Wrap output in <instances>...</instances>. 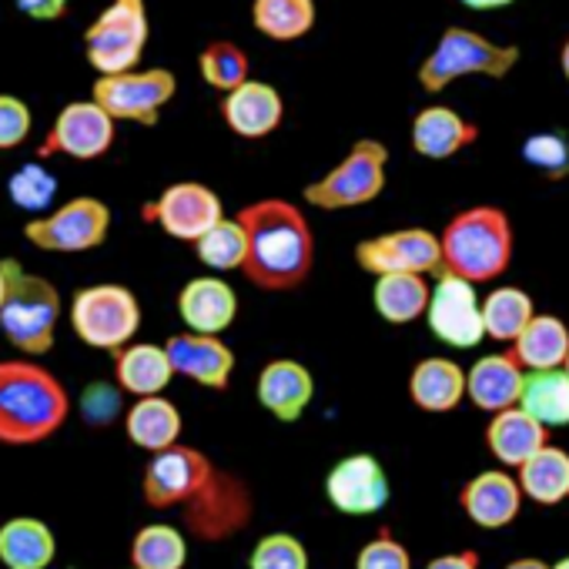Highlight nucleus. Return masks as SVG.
<instances>
[{
    "label": "nucleus",
    "mask_w": 569,
    "mask_h": 569,
    "mask_svg": "<svg viewBox=\"0 0 569 569\" xmlns=\"http://www.w3.org/2000/svg\"><path fill=\"white\" fill-rule=\"evenodd\" d=\"M198 71H201V81L208 88L228 94V91H234V88H241L248 81L251 61H248L241 44H234V41H211L198 54Z\"/></svg>",
    "instance_id": "4c0bfd02"
},
{
    "label": "nucleus",
    "mask_w": 569,
    "mask_h": 569,
    "mask_svg": "<svg viewBox=\"0 0 569 569\" xmlns=\"http://www.w3.org/2000/svg\"><path fill=\"white\" fill-rule=\"evenodd\" d=\"M184 419L181 409L168 396H144L124 409V436L148 456L174 449L181 442Z\"/></svg>",
    "instance_id": "393cba45"
},
{
    "label": "nucleus",
    "mask_w": 569,
    "mask_h": 569,
    "mask_svg": "<svg viewBox=\"0 0 569 569\" xmlns=\"http://www.w3.org/2000/svg\"><path fill=\"white\" fill-rule=\"evenodd\" d=\"M118 121L98 101H71L51 121L38 154L48 158H71V161H98L114 148Z\"/></svg>",
    "instance_id": "ddd939ff"
},
{
    "label": "nucleus",
    "mask_w": 569,
    "mask_h": 569,
    "mask_svg": "<svg viewBox=\"0 0 569 569\" xmlns=\"http://www.w3.org/2000/svg\"><path fill=\"white\" fill-rule=\"evenodd\" d=\"M178 91V78L168 68L104 74L91 84V101H98L114 121H134L141 128H154L161 111L171 104Z\"/></svg>",
    "instance_id": "9b49d317"
},
{
    "label": "nucleus",
    "mask_w": 569,
    "mask_h": 569,
    "mask_svg": "<svg viewBox=\"0 0 569 569\" xmlns=\"http://www.w3.org/2000/svg\"><path fill=\"white\" fill-rule=\"evenodd\" d=\"M71 329L94 352H121L141 332V302L121 281L84 284L71 299Z\"/></svg>",
    "instance_id": "0eeeda50"
},
{
    "label": "nucleus",
    "mask_w": 569,
    "mask_h": 569,
    "mask_svg": "<svg viewBox=\"0 0 569 569\" xmlns=\"http://www.w3.org/2000/svg\"><path fill=\"white\" fill-rule=\"evenodd\" d=\"M128 569H138V566H128Z\"/></svg>",
    "instance_id": "864d4df0"
},
{
    "label": "nucleus",
    "mask_w": 569,
    "mask_h": 569,
    "mask_svg": "<svg viewBox=\"0 0 569 569\" xmlns=\"http://www.w3.org/2000/svg\"><path fill=\"white\" fill-rule=\"evenodd\" d=\"M482 559L476 549H459V552H446V556H436L426 569H479Z\"/></svg>",
    "instance_id": "a18cd8bd"
},
{
    "label": "nucleus",
    "mask_w": 569,
    "mask_h": 569,
    "mask_svg": "<svg viewBox=\"0 0 569 569\" xmlns=\"http://www.w3.org/2000/svg\"><path fill=\"white\" fill-rule=\"evenodd\" d=\"M426 326L429 332L459 352L476 349L486 339V326H482V299L476 292V284L439 271L432 281V299H429V312H426Z\"/></svg>",
    "instance_id": "f8f14e48"
},
{
    "label": "nucleus",
    "mask_w": 569,
    "mask_h": 569,
    "mask_svg": "<svg viewBox=\"0 0 569 569\" xmlns=\"http://www.w3.org/2000/svg\"><path fill=\"white\" fill-rule=\"evenodd\" d=\"M479 141V128L446 104H429L412 121V148L426 161H449Z\"/></svg>",
    "instance_id": "5701e85b"
},
{
    "label": "nucleus",
    "mask_w": 569,
    "mask_h": 569,
    "mask_svg": "<svg viewBox=\"0 0 569 569\" xmlns=\"http://www.w3.org/2000/svg\"><path fill=\"white\" fill-rule=\"evenodd\" d=\"M111 208L94 194H78L41 218L24 221V241L48 254H84L108 241Z\"/></svg>",
    "instance_id": "9d476101"
},
{
    "label": "nucleus",
    "mask_w": 569,
    "mask_h": 569,
    "mask_svg": "<svg viewBox=\"0 0 569 569\" xmlns=\"http://www.w3.org/2000/svg\"><path fill=\"white\" fill-rule=\"evenodd\" d=\"M8 198L18 211H24L28 218H41L54 208L58 198V178L48 164L41 161H28L21 164L11 178H8Z\"/></svg>",
    "instance_id": "c9c22d12"
},
{
    "label": "nucleus",
    "mask_w": 569,
    "mask_h": 569,
    "mask_svg": "<svg viewBox=\"0 0 569 569\" xmlns=\"http://www.w3.org/2000/svg\"><path fill=\"white\" fill-rule=\"evenodd\" d=\"M244 228L241 274L261 292H292L316 268V231L284 198H258L234 214Z\"/></svg>",
    "instance_id": "f03ea898"
},
{
    "label": "nucleus",
    "mask_w": 569,
    "mask_h": 569,
    "mask_svg": "<svg viewBox=\"0 0 569 569\" xmlns=\"http://www.w3.org/2000/svg\"><path fill=\"white\" fill-rule=\"evenodd\" d=\"M254 396L278 422H299L316 399V376L299 359H271L254 379Z\"/></svg>",
    "instance_id": "6ab92c4d"
},
{
    "label": "nucleus",
    "mask_w": 569,
    "mask_h": 569,
    "mask_svg": "<svg viewBox=\"0 0 569 569\" xmlns=\"http://www.w3.org/2000/svg\"><path fill=\"white\" fill-rule=\"evenodd\" d=\"M522 386H526V369L509 349L489 352L466 369V399L489 416L519 406Z\"/></svg>",
    "instance_id": "4be33fe9"
},
{
    "label": "nucleus",
    "mask_w": 569,
    "mask_h": 569,
    "mask_svg": "<svg viewBox=\"0 0 569 569\" xmlns=\"http://www.w3.org/2000/svg\"><path fill=\"white\" fill-rule=\"evenodd\" d=\"M251 24L268 41H299L316 28V0H251Z\"/></svg>",
    "instance_id": "72a5a7b5"
},
{
    "label": "nucleus",
    "mask_w": 569,
    "mask_h": 569,
    "mask_svg": "<svg viewBox=\"0 0 569 569\" xmlns=\"http://www.w3.org/2000/svg\"><path fill=\"white\" fill-rule=\"evenodd\" d=\"M459 4L469 8V11H499V8L516 4V0H459Z\"/></svg>",
    "instance_id": "de8ad7c7"
},
{
    "label": "nucleus",
    "mask_w": 569,
    "mask_h": 569,
    "mask_svg": "<svg viewBox=\"0 0 569 569\" xmlns=\"http://www.w3.org/2000/svg\"><path fill=\"white\" fill-rule=\"evenodd\" d=\"M562 369H566V376H569V359H566V366H562Z\"/></svg>",
    "instance_id": "603ef678"
},
{
    "label": "nucleus",
    "mask_w": 569,
    "mask_h": 569,
    "mask_svg": "<svg viewBox=\"0 0 569 569\" xmlns=\"http://www.w3.org/2000/svg\"><path fill=\"white\" fill-rule=\"evenodd\" d=\"M131 566L138 569H184L188 566V539L171 522L141 526L131 539Z\"/></svg>",
    "instance_id": "f704fd0d"
},
{
    "label": "nucleus",
    "mask_w": 569,
    "mask_h": 569,
    "mask_svg": "<svg viewBox=\"0 0 569 569\" xmlns=\"http://www.w3.org/2000/svg\"><path fill=\"white\" fill-rule=\"evenodd\" d=\"M486 446H489V452L496 456L499 466L519 469L539 449L549 446V429L542 422H536L526 409L512 406V409H502V412H496L489 419V426H486Z\"/></svg>",
    "instance_id": "a878e982"
},
{
    "label": "nucleus",
    "mask_w": 569,
    "mask_h": 569,
    "mask_svg": "<svg viewBox=\"0 0 569 569\" xmlns=\"http://www.w3.org/2000/svg\"><path fill=\"white\" fill-rule=\"evenodd\" d=\"M502 569H552V562H542V559H536V556H522V559L506 562Z\"/></svg>",
    "instance_id": "09e8293b"
},
{
    "label": "nucleus",
    "mask_w": 569,
    "mask_h": 569,
    "mask_svg": "<svg viewBox=\"0 0 569 569\" xmlns=\"http://www.w3.org/2000/svg\"><path fill=\"white\" fill-rule=\"evenodd\" d=\"M141 218L158 224L168 238L194 244L201 234H208L224 218V204H221L218 191H211L208 184L178 181V184H168L154 201H148Z\"/></svg>",
    "instance_id": "2eb2a0df"
},
{
    "label": "nucleus",
    "mask_w": 569,
    "mask_h": 569,
    "mask_svg": "<svg viewBox=\"0 0 569 569\" xmlns=\"http://www.w3.org/2000/svg\"><path fill=\"white\" fill-rule=\"evenodd\" d=\"M432 299L429 274H379L372 284V309L389 326H412L426 319Z\"/></svg>",
    "instance_id": "c85d7f7f"
},
{
    "label": "nucleus",
    "mask_w": 569,
    "mask_h": 569,
    "mask_svg": "<svg viewBox=\"0 0 569 569\" xmlns=\"http://www.w3.org/2000/svg\"><path fill=\"white\" fill-rule=\"evenodd\" d=\"M559 68H562V74H566V81H569V38L562 41V51H559Z\"/></svg>",
    "instance_id": "8fccbe9b"
},
{
    "label": "nucleus",
    "mask_w": 569,
    "mask_h": 569,
    "mask_svg": "<svg viewBox=\"0 0 569 569\" xmlns=\"http://www.w3.org/2000/svg\"><path fill=\"white\" fill-rule=\"evenodd\" d=\"M61 316H64V302L58 284L18 264L8 302L0 309V336L24 359H44L58 342Z\"/></svg>",
    "instance_id": "39448f33"
},
{
    "label": "nucleus",
    "mask_w": 569,
    "mask_h": 569,
    "mask_svg": "<svg viewBox=\"0 0 569 569\" xmlns=\"http://www.w3.org/2000/svg\"><path fill=\"white\" fill-rule=\"evenodd\" d=\"M522 158L532 171L546 174L549 181H562L569 178V138L556 134V131H539L529 134L522 144Z\"/></svg>",
    "instance_id": "ea45409f"
},
{
    "label": "nucleus",
    "mask_w": 569,
    "mask_h": 569,
    "mask_svg": "<svg viewBox=\"0 0 569 569\" xmlns=\"http://www.w3.org/2000/svg\"><path fill=\"white\" fill-rule=\"evenodd\" d=\"M519 48L496 44L472 28H446L436 48L419 64V88L426 94H442L449 84L462 78L502 81L519 64Z\"/></svg>",
    "instance_id": "423d86ee"
},
{
    "label": "nucleus",
    "mask_w": 569,
    "mask_h": 569,
    "mask_svg": "<svg viewBox=\"0 0 569 569\" xmlns=\"http://www.w3.org/2000/svg\"><path fill=\"white\" fill-rule=\"evenodd\" d=\"M221 118L231 134H238L244 141H261L281 128L284 101H281L278 88L248 78L241 88H234L221 98Z\"/></svg>",
    "instance_id": "412c9836"
},
{
    "label": "nucleus",
    "mask_w": 569,
    "mask_h": 569,
    "mask_svg": "<svg viewBox=\"0 0 569 569\" xmlns=\"http://www.w3.org/2000/svg\"><path fill=\"white\" fill-rule=\"evenodd\" d=\"M536 316L539 312H536L532 296L526 289H519V284H496V289L486 292V299H482L486 339L496 346H512Z\"/></svg>",
    "instance_id": "7c9ffc66"
},
{
    "label": "nucleus",
    "mask_w": 569,
    "mask_h": 569,
    "mask_svg": "<svg viewBox=\"0 0 569 569\" xmlns=\"http://www.w3.org/2000/svg\"><path fill=\"white\" fill-rule=\"evenodd\" d=\"M442 271L459 274L472 284L496 281L509 271L516 251V231L502 208L472 204L449 218L439 231Z\"/></svg>",
    "instance_id": "20e7f679"
},
{
    "label": "nucleus",
    "mask_w": 569,
    "mask_h": 569,
    "mask_svg": "<svg viewBox=\"0 0 569 569\" xmlns=\"http://www.w3.org/2000/svg\"><path fill=\"white\" fill-rule=\"evenodd\" d=\"M68 386L38 359H0V446L31 449L71 419Z\"/></svg>",
    "instance_id": "7ed1b4c3"
},
{
    "label": "nucleus",
    "mask_w": 569,
    "mask_h": 569,
    "mask_svg": "<svg viewBox=\"0 0 569 569\" xmlns=\"http://www.w3.org/2000/svg\"><path fill=\"white\" fill-rule=\"evenodd\" d=\"M356 261L372 278L379 274H439L442 271V244L429 228H396L356 244Z\"/></svg>",
    "instance_id": "4468645a"
},
{
    "label": "nucleus",
    "mask_w": 569,
    "mask_h": 569,
    "mask_svg": "<svg viewBox=\"0 0 569 569\" xmlns=\"http://www.w3.org/2000/svg\"><path fill=\"white\" fill-rule=\"evenodd\" d=\"M148 34V0H111L84 31V58L98 78L138 71Z\"/></svg>",
    "instance_id": "1a4fd4ad"
},
{
    "label": "nucleus",
    "mask_w": 569,
    "mask_h": 569,
    "mask_svg": "<svg viewBox=\"0 0 569 569\" xmlns=\"http://www.w3.org/2000/svg\"><path fill=\"white\" fill-rule=\"evenodd\" d=\"M174 366L164 346L154 342H131L121 352H114V382L124 396L144 399V396H164V389L174 379Z\"/></svg>",
    "instance_id": "bb28decb"
},
{
    "label": "nucleus",
    "mask_w": 569,
    "mask_h": 569,
    "mask_svg": "<svg viewBox=\"0 0 569 569\" xmlns=\"http://www.w3.org/2000/svg\"><path fill=\"white\" fill-rule=\"evenodd\" d=\"M178 319L188 332L224 336L238 319V292L221 274H198L181 284L174 299Z\"/></svg>",
    "instance_id": "f3484780"
},
{
    "label": "nucleus",
    "mask_w": 569,
    "mask_h": 569,
    "mask_svg": "<svg viewBox=\"0 0 569 569\" xmlns=\"http://www.w3.org/2000/svg\"><path fill=\"white\" fill-rule=\"evenodd\" d=\"M509 352L519 359L526 372H549L562 369L569 359V326L559 316L539 312L522 336L509 346Z\"/></svg>",
    "instance_id": "c756f323"
},
{
    "label": "nucleus",
    "mask_w": 569,
    "mask_h": 569,
    "mask_svg": "<svg viewBox=\"0 0 569 569\" xmlns=\"http://www.w3.org/2000/svg\"><path fill=\"white\" fill-rule=\"evenodd\" d=\"M522 486L512 472L506 469H486L479 476H472L462 492H459V506L466 512V519L479 529H502L512 526L516 516L522 512Z\"/></svg>",
    "instance_id": "aec40b11"
},
{
    "label": "nucleus",
    "mask_w": 569,
    "mask_h": 569,
    "mask_svg": "<svg viewBox=\"0 0 569 569\" xmlns=\"http://www.w3.org/2000/svg\"><path fill=\"white\" fill-rule=\"evenodd\" d=\"M386 178H389V148L376 138H362L332 171L306 184L302 198L306 204L322 211H349L376 201L386 191Z\"/></svg>",
    "instance_id": "6e6552de"
},
{
    "label": "nucleus",
    "mask_w": 569,
    "mask_h": 569,
    "mask_svg": "<svg viewBox=\"0 0 569 569\" xmlns=\"http://www.w3.org/2000/svg\"><path fill=\"white\" fill-rule=\"evenodd\" d=\"M121 386L118 382H88L81 389V399H78V412L81 419L91 426V429H104L111 426L114 419H124V409H121Z\"/></svg>",
    "instance_id": "a19ab883"
},
{
    "label": "nucleus",
    "mask_w": 569,
    "mask_h": 569,
    "mask_svg": "<svg viewBox=\"0 0 569 569\" xmlns=\"http://www.w3.org/2000/svg\"><path fill=\"white\" fill-rule=\"evenodd\" d=\"M409 399L422 412H452L466 399V369L446 356H426L409 376Z\"/></svg>",
    "instance_id": "cd10ccee"
},
{
    "label": "nucleus",
    "mask_w": 569,
    "mask_h": 569,
    "mask_svg": "<svg viewBox=\"0 0 569 569\" xmlns=\"http://www.w3.org/2000/svg\"><path fill=\"white\" fill-rule=\"evenodd\" d=\"M194 254L211 274L241 271V264H244V228H241V221L224 214L208 234H201L194 241Z\"/></svg>",
    "instance_id": "e433bc0d"
},
{
    "label": "nucleus",
    "mask_w": 569,
    "mask_h": 569,
    "mask_svg": "<svg viewBox=\"0 0 569 569\" xmlns=\"http://www.w3.org/2000/svg\"><path fill=\"white\" fill-rule=\"evenodd\" d=\"M18 11L31 21H41V24H54L68 14V4L71 0H14Z\"/></svg>",
    "instance_id": "c03bdc74"
},
{
    "label": "nucleus",
    "mask_w": 569,
    "mask_h": 569,
    "mask_svg": "<svg viewBox=\"0 0 569 569\" xmlns=\"http://www.w3.org/2000/svg\"><path fill=\"white\" fill-rule=\"evenodd\" d=\"M516 479L522 486V496L536 506L569 502V452L559 446H546L516 469Z\"/></svg>",
    "instance_id": "2f4dec72"
},
{
    "label": "nucleus",
    "mask_w": 569,
    "mask_h": 569,
    "mask_svg": "<svg viewBox=\"0 0 569 569\" xmlns=\"http://www.w3.org/2000/svg\"><path fill=\"white\" fill-rule=\"evenodd\" d=\"M14 271H18V261H14V258H4V261H0V309H4V302H8Z\"/></svg>",
    "instance_id": "49530a36"
},
{
    "label": "nucleus",
    "mask_w": 569,
    "mask_h": 569,
    "mask_svg": "<svg viewBox=\"0 0 569 569\" xmlns=\"http://www.w3.org/2000/svg\"><path fill=\"white\" fill-rule=\"evenodd\" d=\"M248 569H309V549L292 532H268L251 546Z\"/></svg>",
    "instance_id": "58836bf2"
},
{
    "label": "nucleus",
    "mask_w": 569,
    "mask_h": 569,
    "mask_svg": "<svg viewBox=\"0 0 569 569\" xmlns=\"http://www.w3.org/2000/svg\"><path fill=\"white\" fill-rule=\"evenodd\" d=\"M58 559V536L41 516H11L0 522V566L4 569H51Z\"/></svg>",
    "instance_id": "b1692460"
},
{
    "label": "nucleus",
    "mask_w": 569,
    "mask_h": 569,
    "mask_svg": "<svg viewBox=\"0 0 569 569\" xmlns=\"http://www.w3.org/2000/svg\"><path fill=\"white\" fill-rule=\"evenodd\" d=\"M392 486L386 466L372 452H352L339 459L326 476V499L342 516H376L389 506Z\"/></svg>",
    "instance_id": "dca6fc26"
},
{
    "label": "nucleus",
    "mask_w": 569,
    "mask_h": 569,
    "mask_svg": "<svg viewBox=\"0 0 569 569\" xmlns=\"http://www.w3.org/2000/svg\"><path fill=\"white\" fill-rule=\"evenodd\" d=\"M519 409H526L549 432L569 426V376H566V369L526 372Z\"/></svg>",
    "instance_id": "473e14b6"
},
{
    "label": "nucleus",
    "mask_w": 569,
    "mask_h": 569,
    "mask_svg": "<svg viewBox=\"0 0 569 569\" xmlns=\"http://www.w3.org/2000/svg\"><path fill=\"white\" fill-rule=\"evenodd\" d=\"M171 366L181 379H191L194 386H204L211 392H224L234 376V352L221 336H201V332H178L164 342Z\"/></svg>",
    "instance_id": "a211bd4d"
},
{
    "label": "nucleus",
    "mask_w": 569,
    "mask_h": 569,
    "mask_svg": "<svg viewBox=\"0 0 569 569\" xmlns=\"http://www.w3.org/2000/svg\"><path fill=\"white\" fill-rule=\"evenodd\" d=\"M34 128V114L24 98L18 94H0V151L21 148Z\"/></svg>",
    "instance_id": "37998d69"
},
{
    "label": "nucleus",
    "mask_w": 569,
    "mask_h": 569,
    "mask_svg": "<svg viewBox=\"0 0 569 569\" xmlns=\"http://www.w3.org/2000/svg\"><path fill=\"white\" fill-rule=\"evenodd\" d=\"M141 499L151 509H178L201 542H224L251 519L248 486L211 462L194 446H174L148 459L141 472Z\"/></svg>",
    "instance_id": "f257e3e1"
},
{
    "label": "nucleus",
    "mask_w": 569,
    "mask_h": 569,
    "mask_svg": "<svg viewBox=\"0 0 569 569\" xmlns=\"http://www.w3.org/2000/svg\"><path fill=\"white\" fill-rule=\"evenodd\" d=\"M552 569H569V556H566V559H559V562H552Z\"/></svg>",
    "instance_id": "3c124183"
},
{
    "label": "nucleus",
    "mask_w": 569,
    "mask_h": 569,
    "mask_svg": "<svg viewBox=\"0 0 569 569\" xmlns=\"http://www.w3.org/2000/svg\"><path fill=\"white\" fill-rule=\"evenodd\" d=\"M356 569H412V552L392 529H379L356 556Z\"/></svg>",
    "instance_id": "79ce46f5"
}]
</instances>
